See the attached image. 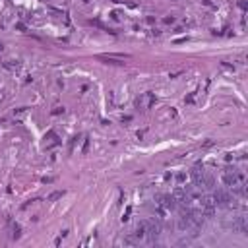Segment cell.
Returning <instances> with one entry per match:
<instances>
[{"mask_svg":"<svg viewBox=\"0 0 248 248\" xmlns=\"http://www.w3.org/2000/svg\"><path fill=\"white\" fill-rule=\"evenodd\" d=\"M190 176H192L194 186H196V188H211V186H213V179L200 167V165L192 167V171H190Z\"/></svg>","mask_w":248,"mask_h":248,"instance_id":"1","label":"cell"},{"mask_svg":"<svg viewBox=\"0 0 248 248\" xmlns=\"http://www.w3.org/2000/svg\"><path fill=\"white\" fill-rule=\"evenodd\" d=\"M223 182H225V186H229V188L241 186V184H244V175L238 173L237 169H227L223 173Z\"/></svg>","mask_w":248,"mask_h":248,"instance_id":"2","label":"cell"},{"mask_svg":"<svg viewBox=\"0 0 248 248\" xmlns=\"http://www.w3.org/2000/svg\"><path fill=\"white\" fill-rule=\"evenodd\" d=\"M215 200H213V196H202L200 202H198V209H200V213L204 217H213L215 215Z\"/></svg>","mask_w":248,"mask_h":248,"instance_id":"3","label":"cell"},{"mask_svg":"<svg viewBox=\"0 0 248 248\" xmlns=\"http://www.w3.org/2000/svg\"><path fill=\"white\" fill-rule=\"evenodd\" d=\"M213 200H215L217 205H221V208H227V209H235L237 208V200H235L231 194H227L225 190H217L215 194H213Z\"/></svg>","mask_w":248,"mask_h":248,"instance_id":"4","label":"cell"},{"mask_svg":"<svg viewBox=\"0 0 248 248\" xmlns=\"http://www.w3.org/2000/svg\"><path fill=\"white\" fill-rule=\"evenodd\" d=\"M143 223V229H146V238L143 241H147L149 244H153V242L159 238L161 235V225L155 221H142Z\"/></svg>","mask_w":248,"mask_h":248,"instance_id":"5","label":"cell"},{"mask_svg":"<svg viewBox=\"0 0 248 248\" xmlns=\"http://www.w3.org/2000/svg\"><path fill=\"white\" fill-rule=\"evenodd\" d=\"M132 56L130 55H97V60H101V62H105V64H124V60H130Z\"/></svg>","mask_w":248,"mask_h":248,"instance_id":"6","label":"cell"},{"mask_svg":"<svg viewBox=\"0 0 248 248\" xmlns=\"http://www.w3.org/2000/svg\"><path fill=\"white\" fill-rule=\"evenodd\" d=\"M229 227L235 231V233H242V235H244L246 231H248L246 217H244V215H238V217H235V219H233V223H229Z\"/></svg>","mask_w":248,"mask_h":248,"instance_id":"7","label":"cell"},{"mask_svg":"<svg viewBox=\"0 0 248 248\" xmlns=\"http://www.w3.org/2000/svg\"><path fill=\"white\" fill-rule=\"evenodd\" d=\"M159 200H161V205H163L165 209H175L176 208V200L173 198V194L171 196H161Z\"/></svg>","mask_w":248,"mask_h":248,"instance_id":"8","label":"cell"},{"mask_svg":"<svg viewBox=\"0 0 248 248\" xmlns=\"http://www.w3.org/2000/svg\"><path fill=\"white\" fill-rule=\"evenodd\" d=\"M62 196H64V190H62V192H52L51 196H49V200L55 202V200H58V198H62Z\"/></svg>","mask_w":248,"mask_h":248,"instance_id":"9","label":"cell"},{"mask_svg":"<svg viewBox=\"0 0 248 248\" xmlns=\"http://www.w3.org/2000/svg\"><path fill=\"white\" fill-rule=\"evenodd\" d=\"M19 235H22V229H19V225H14V233H12V237H14V238H19Z\"/></svg>","mask_w":248,"mask_h":248,"instance_id":"10","label":"cell"},{"mask_svg":"<svg viewBox=\"0 0 248 248\" xmlns=\"http://www.w3.org/2000/svg\"><path fill=\"white\" fill-rule=\"evenodd\" d=\"M238 6H241L242 10H246V0H238Z\"/></svg>","mask_w":248,"mask_h":248,"instance_id":"11","label":"cell"},{"mask_svg":"<svg viewBox=\"0 0 248 248\" xmlns=\"http://www.w3.org/2000/svg\"><path fill=\"white\" fill-rule=\"evenodd\" d=\"M176 180H179V182H182V180H186V175H179V176H176Z\"/></svg>","mask_w":248,"mask_h":248,"instance_id":"12","label":"cell"},{"mask_svg":"<svg viewBox=\"0 0 248 248\" xmlns=\"http://www.w3.org/2000/svg\"><path fill=\"white\" fill-rule=\"evenodd\" d=\"M113 2H117V4H128V0H113Z\"/></svg>","mask_w":248,"mask_h":248,"instance_id":"13","label":"cell"},{"mask_svg":"<svg viewBox=\"0 0 248 248\" xmlns=\"http://www.w3.org/2000/svg\"><path fill=\"white\" fill-rule=\"evenodd\" d=\"M84 2H89V0H84Z\"/></svg>","mask_w":248,"mask_h":248,"instance_id":"14","label":"cell"}]
</instances>
